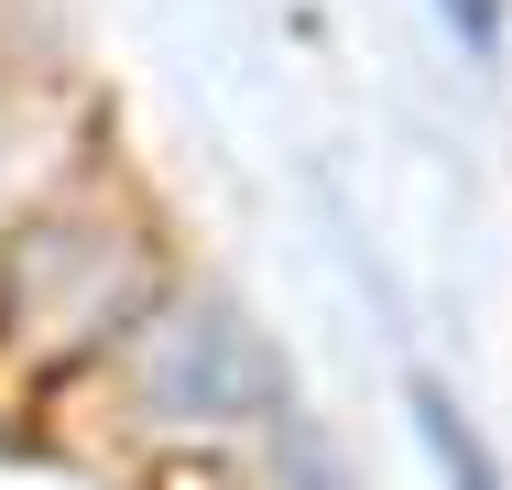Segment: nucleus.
<instances>
[{"label": "nucleus", "instance_id": "obj_1", "mask_svg": "<svg viewBox=\"0 0 512 490\" xmlns=\"http://www.w3.org/2000/svg\"><path fill=\"white\" fill-rule=\"evenodd\" d=\"M142 403L175 414V425H229V414H273L284 403V371L262 360V338L240 316H175L153 349H142Z\"/></svg>", "mask_w": 512, "mask_h": 490}, {"label": "nucleus", "instance_id": "obj_2", "mask_svg": "<svg viewBox=\"0 0 512 490\" xmlns=\"http://www.w3.org/2000/svg\"><path fill=\"white\" fill-rule=\"evenodd\" d=\"M414 436H425V458H436V480H447V490H502L491 447L458 425V403H447L436 382H414Z\"/></svg>", "mask_w": 512, "mask_h": 490}, {"label": "nucleus", "instance_id": "obj_3", "mask_svg": "<svg viewBox=\"0 0 512 490\" xmlns=\"http://www.w3.org/2000/svg\"><path fill=\"white\" fill-rule=\"evenodd\" d=\"M447 22H458V33L491 55V33H502V0H447Z\"/></svg>", "mask_w": 512, "mask_h": 490}]
</instances>
